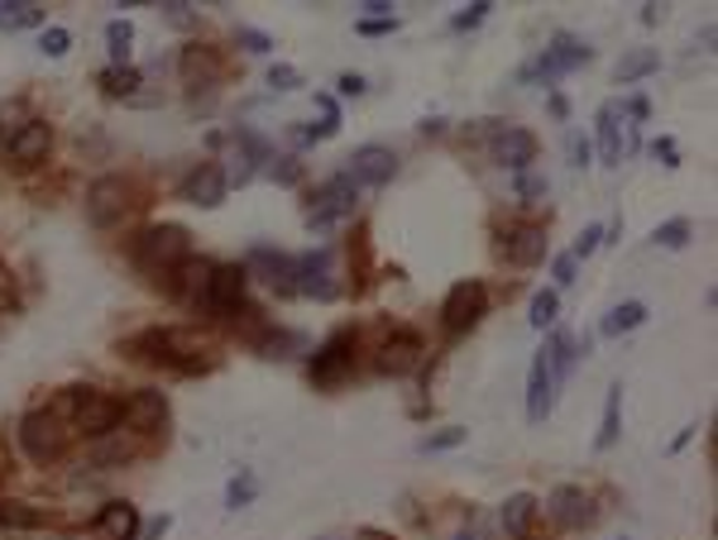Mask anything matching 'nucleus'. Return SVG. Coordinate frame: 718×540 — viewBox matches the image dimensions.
Returning a JSON list of instances; mask_svg holds the SVG:
<instances>
[{"mask_svg": "<svg viewBox=\"0 0 718 540\" xmlns=\"http://www.w3.org/2000/svg\"><path fill=\"white\" fill-rule=\"evenodd\" d=\"M187 254H192V235L182 225H149L135 240V264L154 273H172L178 264H187Z\"/></svg>", "mask_w": 718, "mask_h": 540, "instance_id": "1", "label": "nucleus"}, {"mask_svg": "<svg viewBox=\"0 0 718 540\" xmlns=\"http://www.w3.org/2000/svg\"><path fill=\"white\" fill-rule=\"evenodd\" d=\"M72 441V431H67V421L57 416V412H29L20 421V449L34 464H53V459H63V449Z\"/></svg>", "mask_w": 718, "mask_h": 540, "instance_id": "2", "label": "nucleus"}, {"mask_svg": "<svg viewBox=\"0 0 718 540\" xmlns=\"http://www.w3.org/2000/svg\"><path fill=\"white\" fill-rule=\"evenodd\" d=\"M355 197H359V187H355L350 178H345V172H340V178H330V182L321 187V192L312 197V215H307V225H312V230H330V225L350 221V215H355Z\"/></svg>", "mask_w": 718, "mask_h": 540, "instance_id": "3", "label": "nucleus"}, {"mask_svg": "<svg viewBox=\"0 0 718 540\" xmlns=\"http://www.w3.org/2000/svg\"><path fill=\"white\" fill-rule=\"evenodd\" d=\"M584 63H594V49L589 43H580L574 34H556L551 39V49H546L537 63H531L522 77H541V82H556V77H566L570 67H584Z\"/></svg>", "mask_w": 718, "mask_h": 540, "instance_id": "4", "label": "nucleus"}, {"mask_svg": "<svg viewBox=\"0 0 718 540\" xmlns=\"http://www.w3.org/2000/svg\"><path fill=\"white\" fill-rule=\"evenodd\" d=\"M484 306H488V292L484 283H455L451 292H445V301H441V320H445V330L451 335H465L474 320L484 316Z\"/></svg>", "mask_w": 718, "mask_h": 540, "instance_id": "5", "label": "nucleus"}, {"mask_svg": "<svg viewBox=\"0 0 718 540\" xmlns=\"http://www.w3.org/2000/svg\"><path fill=\"white\" fill-rule=\"evenodd\" d=\"M120 426V402L101 398V392H77V416H72V431H82L86 441H101Z\"/></svg>", "mask_w": 718, "mask_h": 540, "instance_id": "6", "label": "nucleus"}, {"mask_svg": "<svg viewBox=\"0 0 718 540\" xmlns=\"http://www.w3.org/2000/svg\"><path fill=\"white\" fill-rule=\"evenodd\" d=\"M125 211H129V187H125V178H101V182H92V192H86V221H92L96 230L115 225Z\"/></svg>", "mask_w": 718, "mask_h": 540, "instance_id": "7", "label": "nucleus"}, {"mask_svg": "<svg viewBox=\"0 0 718 540\" xmlns=\"http://www.w3.org/2000/svg\"><path fill=\"white\" fill-rule=\"evenodd\" d=\"M393 172H398L393 149H383V144H365V149L350 153L345 178H350L355 187H383V182H393Z\"/></svg>", "mask_w": 718, "mask_h": 540, "instance_id": "8", "label": "nucleus"}, {"mask_svg": "<svg viewBox=\"0 0 718 540\" xmlns=\"http://www.w3.org/2000/svg\"><path fill=\"white\" fill-rule=\"evenodd\" d=\"M250 268L264 277V283L278 292V297H293V292H297V264L287 254L268 250V244H254V250H250V258H244V273H250Z\"/></svg>", "mask_w": 718, "mask_h": 540, "instance_id": "9", "label": "nucleus"}, {"mask_svg": "<svg viewBox=\"0 0 718 540\" xmlns=\"http://www.w3.org/2000/svg\"><path fill=\"white\" fill-rule=\"evenodd\" d=\"M244 283H250V273L240 264H225V268H211V283H207V311L211 316H230L244 306Z\"/></svg>", "mask_w": 718, "mask_h": 540, "instance_id": "10", "label": "nucleus"}, {"mask_svg": "<svg viewBox=\"0 0 718 540\" xmlns=\"http://www.w3.org/2000/svg\"><path fill=\"white\" fill-rule=\"evenodd\" d=\"M350 349H355V335L350 330H336L330 340L312 354V378L321 388H336L345 373H350Z\"/></svg>", "mask_w": 718, "mask_h": 540, "instance_id": "11", "label": "nucleus"}, {"mask_svg": "<svg viewBox=\"0 0 718 540\" xmlns=\"http://www.w3.org/2000/svg\"><path fill=\"white\" fill-rule=\"evenodd\" d=\"M120 421L135 435H154V431H163V421H168V402H163V392H154V388H144L135 392L129 402H120Z\"/></svg>", "mask_w": 718, "mask_h": 540, "instance_id": "12", "label": "nucleus"}, {"mask_svg": "<svg viewBox=\"0 0 718 540\" xmlns=\"http://www.w3.org/2000/svg\"><path fill=\"white\" fill-rule=\"evenodd\" d=\"M531 158H537V135H531V129L503 125L498 135H494V163L513 168V172H527Z\"/></svg>", "mask_w": 718, "mask_h": 540, "instance_id": "13", "label": "nucleus"}, {"mask_svg": "<svg viewBox=\"0 0 718 540\" xmlns=\"http://www.w3.org/2000/svg\"><path fill=\"white\" fill-rule=\"evenodd\" d=\"M297 264V292L302 297H321V301H330L336 297V283H330V250H316V254H302V258H293Z\"/></svg>", "mask_w": 718, "mask_h": 540, "instance_id": "14", "label": "nucleus"}, {"mask_svg": "<svg viewBox=\"0 0 718 540\" xmlns=\"http://www.w3.org/2000/svg\"><path fill=\"white\" fill-rule=\"evenodd\" d=\"M551 517H556V527L580 531V527H589V521H594V502H589L584 488L560 484V488L551 493Z\"/></svg>", "mask_w": 718, "mask_h": 540, "instance_id": "15", "label": "nucleus"}, {"mask_svg": "<svg viewBox=\"0 0 718 540\" xmlns=\"http://www.w3.org/2000/svg\"><path fill=\"white\" fill-rule=\"evenodd\" d=\"M416 363H422V340H416L412 330H398V335H388L383 349H379V373H412Z\"/></svg>", "mask_w": 718, "mask_h": 540, "instance_id": "16", "label": "nucleus"}, {"mask_svg": "<svg viewBox=\"0 0 718 540\" xmlns=\"http://www.w3.org/2000/svg\"><path fill=\"white\" fill-rule=\"evenodd\" d=\"M503 258H508V264H522V268L541 264L546 258V230L541 225H513L508 235H503Z\"/></svg>", "mask_w": 718, "mask_h": 540, "instance_id": "17", "label": "nucleus"}, {"mask_svg": "<svg viewBox=\"0 0 718 540\" xmlns=\"http://www.w3.org/2000/svg\"><path fill=\"white\" fill-rule=\"evenodd\" d=\"M182 197L192 201V207H201V211H215L225 201V172L215 163H201L192 178L182 182Z\"/></svg>", "mask_w": 718, "mask_h": 540, "instance_id": "18", "label": "nucleus"}, {"mask_svg": "<svg viewBox=\"0 0 718 540\" xmlns=\"http://www.w3.org/2000/svg\"><path fill=\"white\" fill-rule=\"evenodd\" d=\"M49 149H53V129L43 125V120H29V125L20 129V135H14V139L6 144V153H10L20 168L39 163V158H49Z\"/></svg>", "mask_w": 718, "mask_h": 540, "instance_id": "19", "label": "nucleus"}, {"mask_svg": "<svg viewBox=\"0 0 718 540\" xmlns=\"http://www.w3.org/2000/svg\"><path fill=\"white\" fill-rule=\"evenodd\" d=\"M258 163H268V144L254 135V129H235V172L225 178V187L230 182H250L254 172H258Z\"/></svg>", "mask_w": 718, "mask_h": 540, "instance_id": "20", "label": "nucleus"}, {"mask_svg": "<svg viewBox=\"0 0 718 540\" xmlns=\"http://www.w3.org/2000/svg\"><path fill=\"white\" fill-rule=\"evenodd\" d=\"M556 378L546 369V354L531 359V378H527V421H546L551 416V402H556Z\"/></svg>", "mask_w": 718, "mask_h": 540, "instance_id": "21", "label": "nucleus"}, {"mask_svg": "<svg viewBox=\"0 0 718 540\" xmlns=\"http://www.w3.org/2000/svg\"><path fill=\"white\" fill-rule=\"evenodd\" d=\"M96 536L101 540H135L139 536V512L129 502H106L101 507V517H96Z\"/></svg>", "mask_w": 718, "mask_h": 540, "instance_id": "22", "label": "nucleus"}, {"mask_svg": "<svg viewBox=\"0 0 718 540\" xmlns=\"http://www.w3.org/2000/svg\"><path fill=\"white\" fill-rule=\"evenodd\" d=\"M172 273H178V277H172V292H178V301H187V306L207 301V283H211V264H207V258H187V264H178Z\"/></svg>", "mask_w": 718, "mask_h": 540, "instance_id": "23", "label": "nucleus"}, {"mask_svg": "<svg viewBox=\"0 0 718 540\" xmlns=\"http://www.w3.org/2000/svg\"><path fill=\"white\" fill-rule=\"evenodd\" d=\"M182 82L187 86H215V82H221V57H215L211 49H201V43H197V49H182Z\"/></svg>", "mask_w": 718, "mask_h": 540, "instance_id": "24", "label": "nucleus"}, {"mask_svg": "<svg viewBox=\"0 0 718 540\" xmlns=\"http://www.w3.org/2000/svg\"><path fill=\"white\" fill-rule=\"evenodd\" d=\"M531 517H537V498H531V493H513V498L503 502V531H508V536L527 540Z\"/></svg>", "mask_w": 718, "mask_h": 540, "instance_id": "25", "label": "nucleus"}, {"mask_svg": "<svg viewBox=\"0 0 718 540\" xmlns=\"http://www.w3.org/2000/svg\"><path fill=\"white\" fill-rule=\"evenodd\" d=\"M49 527V512L29 502H0V531H39Z\"/></svg>", "mask_w": 718, "mask_h": 540, "instance_id": "26", "label": "nucleus"}, {"mask_svg": "<svg viewBox=\"0 0 718 540\" xmlns=\"http://www.w3.org/2000/svg\"><path fill=\"white\" fill-rule=\"evenodd\" d=\"M0 29H43V6L34 0H0Z\"/></svg>", "mask_w": 718, "mask_h": 540, "instance_id": "27", "label": "nucleus"}, {"mask_svg": "<svg viewBox=\"0 0 718 540\" xmlns=\"http://www.w3.org/2000/svg\"><path fill=\"white\" fill-rule=\"evenodd\" d=\"M541 354H546V369H551V378H566V373L574 369V354H580V345H574L566 330H556L551 345H546Z\"/></svg>", "mask_w": 718, "mask_h": 540, "instance_id": "28", "label": "nucleus"}, {"mask_svg": "<svg viewBox=\"0 0 718 540\" xmlns=\"http://www.w3.org/2000/svg\"><path fill=\"white\" fill-rule=\"evenodd\" d=\"M617 115H623L617 100H609V106L599 110V144H603V163H609V168L623 158V144H617Z\"/></svg>", "mask_w": 718, "mask_h": 540, "instance_id": "29", "label": "nucleus"}, {"mask_svg": "<svg viewBox=\"0 0 718 540\" xmlns=\"http://www.w3.org/2000/svg\"><path fill=\"white\" fill-rule=\"evenodd\" d=\"M646 320V306L642 301H623V306H613L609 320H603V335H627V330H637Z\"/></svg>", "mask_w": 718, "mask_h": 540, "instance_id": "30", "label": "nucleus"}, {"mask_svg": "<svg viewBox=\"0 0 718 540\" xmlns=\"http://www.w3.org/2000/svg\"><path fill=\"white\" fill-rule=\"evenodd\" d=\"M656 67H661V53H652V49H637V53H627L623 63H617V82H637V77H652Z\"/></svg>", "mask_w": 718, "mask_h": 540, "instance_id": "31", "label": "nucleus"}, {"mask_svg": "<svg viewBox=\"0 0 718 540\" xmlns=\"http://www.w3.org/2000/svg\"><path fill=\"white\" fill-rule=\"evenodd\" d=\"M135 86H139V72L135 67H106V72H101V92H106V96H135Z\"/></svg>", "mask_w": 718, "mask_h": 540, "instance_id": "32", "label": "nucleus"}, {"mask_svg": "<svg viewBox=\"0 0 718 540\" xmlns=\"http://www.w3.org/2000/svg\"><path fill=\"white\" fill-rule=\"evenodd\" d=\"M106 43H110L115 67H129V43H135V24H129V20H110V24H106Z\"/></svg>", "mask_w": 718, "mask_h": 540, "instance_id": "33", "label": "nucleus"}, {"mask_svg": "<svg viewBox=\"0 0 718 540\" xmlns=\"http://www.w3.org/2000/svg\"><path fill=\"white\" fill-rule=\"evenodd\" d=\"M617 402H623V383H613L609 388V402H603V426H599V449H609L617 441Z\"/></svg>", "mask_w": 718, "mask_h": 540, "instance_id": "34", "label": "nucleus"}, {"mask_svg": "<svg viewBox=\"0 0 718 540\" xmlns=\"http://www.w3.org/2000/svg\"><path fill=\"white\" fill-rule=\"evenodd\" d=\"M24 125H29V106H24V100H10V106H0V144H10Z\"/></svg>", "mask_w": 718, "mask_h": 540, "instance_id": "35", "label": "nucleus"}, {"mask_svg": "<svg viewBox=\"0 0 718 540\" xmlns=\"http://www.w3.org/2000/svg\"><path fill=\"white\" fill-rule=\"evenodd\" d=\"M556 316H560V297L556 292H537L531 297V326L546 330V326H556Z\"/></svg>", "mask_w": 718, "mask_h": 540, "instance_id": "36", "label": "nucleus"}, {"mask_svg": "<svg viewBox=\"0 0 718 540\" xmlns=\"http://www.w3.org/2000/svg\"><path fill=\"white\" fill-rule=\"evenodd\" d=\"M163 20L172 24V29H197L201 24V14H197V6H187V0H163Z\"/></svg>", "mask_w": 718, "mask_h": 540, "instance_id": "37", "label": "nucleus"}, {"mask_svg": "<svg viewBox=\"0 0 718 540\" xmlns=\"http://www.w3.org/2000/svg\"><path fill=\"white\" fill-rule=\"evenodd\" d=\"M656 244H666V250H685L689 244V221L685 215H675V221H666V225H656V235H652Z\"/></svg>", "mask_w": 718, "mask_h": 540, "instance_id": "38", "label": "nucleus"}, {"mask_svg": "<svg viewBox=\"0 0 718 540\" xmlns=\"http://www.w3.org/2000/svg\"><path fill=\"white\" fill-rule=\"evenodd\" d=\"M129 455H135V445H129V441H110V435H101L96 449H92L96 464H125Z\"/></svg>", "mask_w": 718, "mask_h": 540, "instance_id": "39", "label": "nucleus"}, {"mask_svg": "<svg viewBox=\"0 0 718 540\" xmlns=\"http://www.w3.org/2000/svg\"><path fill=\"white\" fill-rule=\"evenodd\" d=\"M465 435H469V431H460V426H445V431H436V435H426V441L416 445V449H422V455H441V449H455V445H465Z\"/></svg>", "mask_w": 718, "mask_h": 540, "instance_id": "40", "label": "nucleus"}, {"mask_svg": "<svg viewBox=\"0 0 718 540\" xmlns=\"http://www.w3.org/2000/svg\"><path fill=\"white\" fill-rule=\"evenodd\" d=\"M67 49H72V34H67V29L49 24V29L39 34V53H43V57H63Z\"/></svg>", "mask_w": 718, "mask_h": 540, "instance_id": "41", "label": "nucleus"}, {"mask_svg": "<svg viewBox=\"0 0 718 540\" xmlns=\"http://www.w3.org/2000/svg\"><path fill=\"white\" fill-rule=\"evenodd\" d=\"M258 349H264V359H287V349H302V335L278 330V335H268V340H258Z\"/></svg>", "mask_w": 718, "mask_h": 540, "instance_id": "42", "label": "nucleus"}, {"mask_svg": "<svg viewBox=\"0 0 718 540\" xmlns=\"http://www.w3.org/2000/svg\"><path fill=\"white\" fill-rule=\"evenodd\" d=\"M254 493H258V484H254V478H250V474H240V478H235V484H230V488H225V507H230V512H240V507H244V502H254Z\"/></svg>", "mask_w": 718, "mask_h": 540, "instance_id": "43", "label": "nucleus"}, {"mask_svg": "<svg viewBox=\"0 0 718 540\" xmlns=\"http://www.w3.org/2000/svg\"><path fill=\"white\" fill-rule=\"evenodd\" d=\"M268 86H273V92H297V86H302V77H297V67H287V63H278V67H268Z\"/></svg>", "mask_w": 718, "mask_h": 540, "instance_id": "44", "label": "nucleus"}, {"mask_svg": "<svg viewBox=\"0 0 718 540\" xmlns=\"http://www.w3.org/2000/svg\"><path fill=\"white\" fill-rule=\"evenodd\" d=\"M599 244H603V225H584L580 240H574V254H570V258H589V254L599 250Z\"/></svg>", "mask_w": 718, "mask_h": 540, "instance_id": "45", "label": "nucleus"}, {"mask_svg": "<svg viewBox=\"0 0 718 540\" xmlns=\"http://www.w3.org/2000/svg\"><path fill=\"white\" fill-rule=\"evenodd\" d=\"M268 178H273V182H283V187H297V182H302V168L293 163V158H278V163L268 168Z\"/></svg>", "mask_w": 718, "mask_h": 540, "instance_id": "46", "label": "nucleus"}, {"mask_svg": "<svg viewBox=\"0 0 718 540\" xmlns=\"http://www.w3.org/2000/svg\"><path fill=\"white\" fill-rule=\"evenodd\" d=\"M652 158H656V163H666V168H680V149H675V139H656Z\"/></svg>", "mask_w": 718, "mask_h": 540, "instance_id": "47", "label": "nucleus"}, {"mask_svg": "<svg viewBox=\"0 0 718 540\" xmlns=\"http://www.w3.org/2000/svg\"><path fill=\"white\" fill-rule=\"evenodd\" d=\"M488 10H494V6H488V0H474V6H469L465 14H455V29H474V24H479L484 14H488Z\"/></svg>", "mask_w": 718, "mask_h": 540, "instance_id": "48", "label": "nucleus"}, {"mask_svg": "<svg viewBox=\"0 0 718 540\" xmlns=\"http://www.w3.org/2000/svg\"><path fill=\"white\" fill-rule=\"evenodd\" d=\"M517 197H522V201L546 197V178H531V172H522V178H517Z\"/></svg>", "mask_w": 718, "mask_h": 540, "instance_id": "49", "label": "nucleus"}, {"mask_svg": "<svg viewBox=\"0 0 718 540\" xmlns=\"http://www.w3.org/2000/svg\"><path fill=\"white\" fill-rule=\"evenodd\" d=\"M240 43H244L250 53H268V49H273V39L258 34V29H240Z\"/></svg>", "mask_w": 718, "mask_h": 540, "instance_id": "50", "label": "nucleus"}, {"mask_svg": "<svg viewBox=\"0 0 718 540\" xmlns=\"http://www.w3.org/2000/svg\"><path fill=\"white\" fill-rule=\"evenodd\" d=\"M570 158H574V168H589V158H594V149H589V139H584V135H570Z\"/></svg>", "mask_w": 718, "mask_h": 540, "instance_id": "51", "label": "nucleus"}, {"mask_svg": "<svg viewBox=\"0 0 718 540\" xmlns=\"http://www.w3.org/2000/svg\"><path fill=\"white\" fill-rule=\"evenodd\" d=\"M336 86H340V96H365V92H369V82L359 77V72H345V77H340Z\"/></svg>", "mask_w": 718, "mask_h": 540, "instance_id": "52", "label": "nucleus"}, {"mask_svg": "<svg viewBox=\"0 0 718 540\" xmlns=\"http://www.w3.org/2000/svg\"><path fill=\"white\" fill-rule=\"evenodd\" d=\"M551 273H556V283H560V287L574 283V258H570V254H560L556 264H551Z\"/></svg>", "mask_w": 718, "mask_h": 540, "instance_id": "53", "label": "nucleus"}, {"mask_svg": "<svg viewBox=\"0 0 718 540\" xmlns=\"http://www.w3.org/2000/svg\"><path fill=\"white\" fill-rule=\"evenodd\" d=\"M355 29H359V34H393L398 20H359Z\"/></svg>", "mask_w": 718, "mask_h": 540, "instance_id": "54", "label": "nucleus"}, {"mask_svg": "<svg viewBox=\"0 0 718 540\" xmlns=\"http://www.w3.org/2000/svg\"><path fill=\"white\" fill-rule=\"evenodd\" d=\"M168 531V517H158V521H149V527H144V540H158Z\"/></svg>", "mask_w": 718, "mask_h": 540, "instance_id": "55", "label": "nucleus"}, {"mask_svg": "<svg viewBox=\"0 0 718 540\" xmlns=\"http://www.w3.org/2000/svg\"><path fill=\"white\" fill-rule=\"evenodd\" d=\"M661 20V6H642V24H656Z\"/></svg>", "mask_w": 718, "mask_h": 540, "instance_id": "56", "label": "nucleus"}, {"mask_svg": "<svg viewBox=\"0 0 718 540\" xmlns=\"http://www.w3.org/2000/svg\"><path fill=\"white\" fill-rule=\"evenodd\" d=\"M359 540H393V536H383V531H373V527H365V531H359Z\"/></svg>", "mask_w": 718, "mask_h": 540, "instance_id": "57", "label": "nucleus"}, {"mask_svg": "<svg viewBox=\"0 0 718 540\" xmlns=\"http://www.w3.org/2000/svg\"><path fill=\"white\" fill-rule=\"evenodd\" d=\"M451 540H479V536H474V531H460V536H451Z\"/></svg>", "mask_w": 718, "mask_h": 540, "instance_id": "58", "label": "nucleus"}, {"mask_svg": "<svg viewBox=\"0 0 718 540\" xmlns=\"http://www.w3.org/2000/svg\"><path fill=\"white\" fill-rule=\"evenodd\" d=\"M63 540H86V536H63Z\"/></svg>", "mask_w": 718, "mask_h": 540, "instance_id": "59", "label": "nucleus"}]
</instances>
